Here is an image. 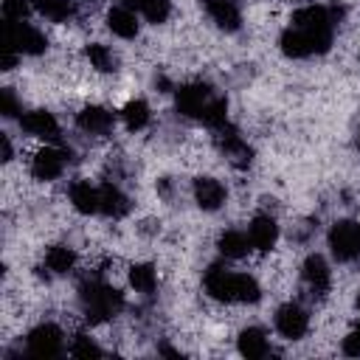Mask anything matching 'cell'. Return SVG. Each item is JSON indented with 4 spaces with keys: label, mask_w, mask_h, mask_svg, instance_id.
<instances>
[{
    "label": "cell",
    "mask_w": 360,
    "mask_h": 360,
    "mask_svg": "<svg viewBox=\"0 0 360 360\" xmlns=\"http://www.w3.org/2000/svg\"><path fill=\"white\" fill-rule=\"evenodd\" d=\"M82 307H84L87 321L101 323L124 307V298H121L118 290H112L107 284H98V281H90V284H82Z\"/></svg>",
    "instance_id": "6da1fadb"
},
{
    "label": "cell",
    "mask_w": 360,
    "mask_h": 360,
    "mask_svg": "<svg viewBox=\"0 0 360 360\" xmlns=\"http://www.w3.org/2000/svg\"><path fill=\"white\" fill-rule=\"evenodd\" d=\"M332 45V31H304V28H287L281 34V51L292 59L309 56V53H323Z\"/></svg>",
    "instance_id": "7a4b0ae2"
},
{
    "label": "cell",
    "mask_w": 360,
    "mask_h": 360,
    "mask_svg": "<svg viewBox=\"0 0 360 360\" xmlns=\"http://www.w3.org/2000/svg\"><path fill=\"white\" fill-rule=\"evenodd\" d=\"M329 248L335 253V259L340 262H352L360 256V225L352 219L335 222L329 231Z\"/></svg>",
    "instance_id": "3957f363"
},
{
    "label": "cell",
    "mask_w": 360,
    "mask_h": 360,
    "mask_svg": "<svg viewBox=\"0 0 360 360\" xmlns=\"http://www.w3.org/2000/svg\"><path fill=\"white\" fill-rule=\"evenodd\" d=\"M3 42L11 45L17 53H42L48 48L45 37L34 28V25H25V22H6V34H3Z\"/></svg>",
    "instance_id": "277c9868"
},
{
    "label": "cell",
    "mask_w": 360,
    "mask_h": 360,
    "mask_svg": "<svg viewBox=\"0 0 360 360\" xmlns=\"http://www.w3.org/2000/svg\"><path fill=\"white\" fill-rule=\"evenodd\" d=\"M65 160H68V152L62 149H53V146H45L34 155L31 160V174L37 180H56L65 169Z\"/></svg>",
    "instance_id": "5b68a950"
},
{
    "label": "cell",
    "mask_w": 360,
    "mask_h": 360,
    "mask_svg": "<svg viewBox=\"0 0 360 360\" xmlns=\"http://www.w3.org/2000/svg\"><path fill=\"white\" fill-rule=\"evenodd\" d=\"M62 349V332L53 323H39L28 335V352L37 357H53Z\"/></svg>",
    "instance_id": "8992f818"
},
{
    "label": "cell",
    "mask_w": 360,
    "mask_h": 360,
    "mask_svg": "<svg viewBox=\"0 0 360 360\" xmlns=\"http://www.w3.org/2000/svg\"><path fill=\"white\" fill-rule=\"evenodd\" d=\"M217 132H219V135H217V146L225 152V158H228L233 166H239V169H242V166H248L253 152H250V146L239 138V132H236L233 127H228V124H225V127H219Z\"/></svg>",
    "instance_id": "52a82bcc"
},
{
    "label": "cell",
    "mask_w": 360,
    "mask_h": 360,
    "mask_svg": "<svg viewBox=\"0 0 360 360\" xmlns=\"http://www.w3.org/2000/svg\"><path fill=\"white\" fill-rule=\"evenodd\" d=\"M307 312L298 307V304H284V307H278V312H276V329L284 335V338H290V340H298V338H304V332H307Z\"/></svg>",
    "instance_id": "ba28073f"
},
{
    "label": "cell",
    "mask_w": 360,
    "mask_h": 360,
    "mask_svg": "<svg viewBox=\"0 0 360 360\" xmlns=\"http://www.w3.org/2000/svg\"><path fill=\"white\" fill-rule=\"evenodd\" d=\"M208 101H211L208 84H183V87L177 90V110H180L183 115L200 118V112L205 110Z\"/></svg>",
    "instance_id": "9c48e42d"
},
{
    "label": "cell",
    "mask_w": 360,
    "mask_h": 360,
    "mask_svg": "<svg viewBox=\"0 0 360 360\" xmlns=\"http://www.w3.org/2000/svg\"><path fill=\"white\" fill-rule=\"evenodd\" d=\"M205 290L217 301H236V273H228L222 267H211L205 273Z\"/></svg>",
    "instance_id": "30bf717a"
},
{
    "label": "cell",
    "mask_w": 360,
    "mask_h": 360,
    "mask_svg": "<svg viewBox=\"0 0 360 360\" xmlns=\"http://www.w3.org/2000/svg\"><path fill=\"white\" fill-rule=\"evenodd\" d=\"M248 239H250V248H256V250H270V248L276 245V239H278V225H276V219L267 217V214L253 217V222H250V228H248Z\"/></svg>",
    "instance_id": "8fae6325"
},
{
    "label": "cell",
    "mask_w": 360,
    "mask_h": 360,
    "mask_svg": "<svg viewBox=\"0 0 360 360\" xmlns=\"http://www.w3.org/2000/svg\"><path fill=\"white\" fill-rule=\"evenodd\" d=\"M292 25L304 31H326L332 25V8L323 6H304L292 14Z\"/></svg>",
    "instance_id": "7c38bea8"
},
{
    "label": "cell",
    "mask_w": 360,
    "mask_h": 360,
    "mask_svg": "<svg viewBox=\"0 0 360 360\" xmlns=\"http://www.w3.org/2000/svg\"><path fill=\"white\" fill-rule=\"evenodd\" d=\"M194 200H197L200 208L217 211V208L222 205V200H225V188H222V183L214 180V177H197V180H194Z\"/></svg>",
    "instance_id": "4fadbf2b"
},
{
    "label": "cell",
    "mask_w": 360,
    "mask_h": 360,
    "mask_svg": "<svg viewBox=\"0 0 360 360\" xmlns=\"http://www.w3.org/2000/svg\"><path fill=\"white\" fill-rule=\"evenodd\" d=\"M208 17L222 28V31H236L239 28V8L233 0H202Z\"/></svg>",
    "instance_id": "5bb4252c"
},
{
    "label": "cell",
    "mask_w": 360,
    "mask_h": 360,
    "mask_svg": "<svg viewBox=\"0 0 360 360\" xmlns=\"http://www.w3.org/2000/svg\"><path fill=\"white\" fill-rule=\"evenodd\" d=\"M22 129L31 132V135H37V138H48V141L59 138V124H56V118H53L51 112H45V110H31V112H25V115H22Z\"/></svg>",
    "instance_id": "9a60e30c"
},
{
    "label": "cell",
    "mask_w": 360,
    "mask_h": 360,
    "mask_svg": "<svg viewBox=\"0 0 360 360\" xmlns=\"http://www.w3.org/2000/svg\"><path fill=\"white\" fill-rule=\"evenodd\" d=\"M98 211L107 214V217H112V219H118V217H124V214L129 211V200L124 197L121 188L104 183V186L98 188Z\"/></svg>",
    "instance_id": "2e32d148"
},
{
    "label": "cell",
    "mask_w": 360,
    "mask_h": 360,
    "mask_svg": "<svg viewBox=\"0 0 360 360\" xmlns=\"http://www.w3.org/2000/svg\"><path fill=\"white\" fill-rule=\"evenodd\" d=\"M304 281L318 295H323L329 290V267H326V262L318 253L315 256H307V262H304Z\"/></svg>",
    "instance_id": "e0dca14e"
},
{
    "label": "cell",
    "mask_w": 360,
    "mask_h": 360,
    "mask_svg": "<svg viewBox=\"0 0 360 360\" xmlns=\"http://www.w3.org/2000/svg\"><path fill=\"white\" fill-rule=\"evenodd\" d=\"M76 124H79L84 132H90V135H101V132H107V129L112 127V115H110L104 107L90 104V107H84V110L79 112Z\"/></svg>",
    "instance_id": "ac0fdd59"
},
{
    "label": "cell",
    "mask_w": 360,
    "mask_h": 360,
    "mask_svg": "<svg viewBox=\"0 0 360 360\" xmlns=\"http://www.w3.org/2000/svg\"><path fill=\"white\" fill-rule=\"evenodd\" d=\"M107 28H110L115 37L132 39V37L138 34V20H135V14H132L127 6H121V8H110V14H107Z\"/></svg>",
    "instance_id": "d6986e66"
},
{
    "label": "cell",
    "mask_w": 360,
    "mask_h": 360,
    "mask_svg": "<svg viewBox=\"0 0 360 360\" xmlns=\"http://www.w3.org/2000/svg\"><path fill=\"white\" fill-rule=\"evenodd\" d=\"M70 202L79 214H93L98 211V188H93L87 180H79L70 186Z\"/></svg>",
    "instance_id": "ffe728a7"
},
{
    "label": "cell",
    "mask_w": 360,
    "mask_h": 360,
    "mask_svg": "<svg viewBox=\"0 0 360 360\" xmlns=\"http://www.w3.org/2000/svg\"><path fill=\"white\" fill-rule=\"evenodd\" d=\"M239 352L248 357V360H256V357H264L267 354V338L262 329L250 326L239 335Z\"/></svg>",
    "instance_id": "44dd1931"
},
{
    "label": "cell",
    "mask_w": 360,
    "mask_h": 360,
    "mask_svg": "<svg viewBox=\"0 0 360 360\" xmlns=\"http://www.w3.org/2000/svg\"><path fill=\"white\" fill-rule=\"evenodd\" d=\"M73 264H76V253H73L70 248H65V245L48 248V253H45V267H48V270H53V273H68V270H73Z\"/></svg>",
    "instance_id": "7402d4cb"
},
{
    "label": "cell",
    "mask_w": 360,
    "mask_h": 360,
    "mask_svg": "<svg viewBox=\"0 0 360 360\" xmlns=\"http://www.w3.org/2000/svg\"><path fill=\"white\" fill-rule=\"evenodd\" d=\"M217 245H219V250H222L228 259H242V256L248 253L250 239H248L245 233H239V231H225Z\"/></svg>",
    "instance_id": "603a6c76"
},
{
    "label": "cell",
    "mask_w": 360,
    "mask_h": 360,
    "mask_svg": "<svg viewBox=\"0 0 360 360\" xmlns=\"http://www.w3.org/2000/svg\"><path fill=\"white\" fill-rule=\"evenodd\" d=\"M200 118H202V124H208L211 129L225 127V124H228V101H225V98H211V101L205 104V110L200 112Z\"/></svg>",
    "instance_id": "cb8c5ba5"
},
{
    "label": "cell",
    "mask_w": 360,
    "mask_h": 360,
    "mask_svg": "<svg viewBox=\"0 0 360 360\" xmlns=\"http://www.w3.org/2000/svg\"><path fill=\"white\" fill-rule=\"evenodd\" d=\"M121 118H124L127 129H143L146 121H149V107H146V101H141V98L129 101V104L121 110Z\"/></svg>",
    "instance_id": "d4e9b609"
},
{
    "label": "cell",
    "mask_w": 360,
    "mask_h": 360,
    "mask_svg": "<svg viewBox=\"0 0 360 360\" xmlns=\"http://www.w3.org/2000/svg\"><path fill=\"white\" fill-rule=\"evenodd\" d=\"M34 8L42 17L53 20V22H62V20H68L73 14V6L68 0H34Z\"/></svg>",
    "instance_id": "484cf974"
},
{
    "label": "cell",
    "mask_w": 360,
    "mask_h": 360,
    "mask_svg": "<svg viewBox=\"0 0 360 360\" xmlns=\"http://www.w3.org/2000/svg\"><path fill=\"white\" fill-rule=\"evenodd\" d=\"M87 59H90V65L96 68V70H101V73H110V70H115V56L110 53V48L107 45H101V42H93V45H87Z\"/></svg>",
    "instance_id": "4316f807"
},
{
    "label": "cell",
    "mask_w": 360,
    "mask_h": 360,
    "mask_svg": "<svg viewBox=\"0 0 360 360\" xmlns=\"http://www.w3.org/2000/svg\"><path fill=\"white\" fill-rule=\"evenodd\" d=\"M129 284H132L138 292H152L155 284H158L155 267H152V264H135V267L129 270Z\"/></svg>",
    "instance_id": "83f0119b"
},
{
    "label": "cell",
    "mask_w": 360,
    "mask_h": 360,
    "mask_svg": "<svg viewBox=\"0 0 360 360\" xmlns=\"http://www.w3.org/2000/svg\"><path fill=\"white\" fill-rule=\"evenodd\" d=\"M259 295H262V290H259L256 278H250L245 273H236V301L253 304V301H259Z\"/></svg>",
    "instance_id": "f1b7e54d"
},
{
    "label": "cell",
    "mask_w": 360,
    "mask_h": 360,
    "mask_svg": "<svg viewBox=\"0 0 360 360\" xmlns=\"http://www.w3.org/2000/svg\"><path fill=\"white\" fill-rule=\"evenodd\" d=\"M138 11L149 20V22H163L169 17V0H141Z\"/></svg>",
    "instance_id": "f546056e"
},
{
    "label": "cell",
    "mask_w": 360,
    "mask_h": 360,
    "mask_svg": "<svg viewBox=\"0 0 360 360\" xmlns=\"http://www.w3.org/2000/svg\"><path fill=\"white\" fill-rule=\"evenodd\" d=\"M70 354H73V357H98V354H101V349H98L90 338L76 335V340H73V346H70Z\"/></svg>",
    "instance_id": "4dcf8cb0"
},
{
    "label": "cell",
    "mask_w": 360,
    "mask_h": 360,
    "mask_svg": "<svg viewBox=\"0 0 360 360\" xmlns=\"http://www.w3.org/2000/svg\"><path fill=\"white\" fill-rule=\"evenodd\" d=\"M31 11V3L28 0H3V14L6 20H25Z\"/></svg>",
    "instance_id": "1f68e13d"
},
{
    "label": "cell",
    "mask_w": 360,
    "mask_h": 360,
    "mask_svg": "<svg viewBox=\"0 0 360 360\" xmlns=\"http://www.w3.org/2000/svg\"><path fill=\"white\" fill-rule=\"evenodd\" d=\"M0 112H3V115H8V118L20 112V110H17V98H14V93H11L8 87H6V90H0Z\"/></svg>",
    "instance_id": "d6a6232c"
},
{
    "label": "cell",
    "mask_w": 360,
    "mask_h": 360,
    "mask_svg": "<svg viewBox=\"0 0 360 360\" xmlns=\"http://www.w3.org/2000/svg\"><path fill=\"white\" fill-rule=\"evenodd\" d=\"M343 352H346V354H352V357H357V354H360V332H357V329L343 340Z\"/></svg>",
    "instance_id": "836d02e7"
},
{
    "label": "cell",
    "mask_w": 360,
    "mask_h": 360,
    "mask_svg": "<svg viewBox=\"0 0 360 360\" xmlns=\"http://www.w3.org/2000/svg\"><path fill=\"white\" fill-rule=\"evenodd\" d=\"M0 141H3V160H11V143H8V138L3 135Z\"/></svg>",
    "instance_id": "e575fe53"
},
{
    "label": "cell",
    "mask_w": 360,
    "mask_h": 360,
    "mask_svg": "<svg viewBox=\"0 0 360 360\" xmlns=\"http://www.w3.org/2000/svg\"><path fill=\"white\" fill-rule=\"evenodd\" d=\"M121 3H124V6H135V8L141 6V0H121Z\"/></svg>",
    "instance_id": "d590c367"
},
{
    "label": "cell",
    "mask_w": 360,
    "mask_h": 360,
    "mask_svg": "<svg viewBox=\"0 0 360 360\" xmlns=\"http://www.w3.org/2000/svg\"><path fill=\"white\" fill-rule=\"evenodd\" d=\"M357 309H360V295H357Z\"/></svg>",
    "instance_id": "8d00e7d4"
},
{
    "label": "cell",
    "mask_w": 360,
    "mask_h": 360,
    "mask_svg": "<svg viewBox=\"0 0 360 360\" xmlns=\"http://www.w3.org/2000/svg\"><path fill=\"white\" fill-rule=\"evenodd\" d=\"M357 143H360V135H357Z\"/></svg>",
    "instance_id": "74e56055"
},
{
    "label": "cell",
    "mask_w": 360,
    "mask_h": 360,
    "mask_svg": "<svg viewBox=\"0 0 360 360\" xmlns=\"http://www.w3.org/2000/svg\"><path fill=\"white\" fill-rule=\"evenodd\" d=\"M357 332H360V329H357Z\"/></svg>",
    "instance_id": "f35d334b"
}]
</instances>
